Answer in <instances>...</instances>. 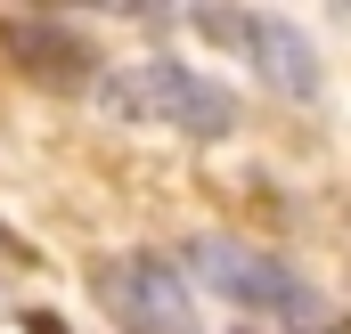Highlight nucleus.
Listing matches in <instances>:
<instances>
[{
    "label": "nucleus",
    "mask_w": 351,
    "mask_h": 334,
    "mask_svg": "<svg viewBox=\"0 0 351 334\" xmlns=\"http://www.w3.org/2000/svg\"><path fill=\"white\" fill-rule=\"evenodd\" d=\"M98 90L131 123H164V131H188V139H229L237 131V98L213 74L180 66V57H139V66H123L114 82H98Z\"/></svg>",
    "instance_id": "f257e3e1"
},
{
    "label": "nucleus",
    "mask_w": 351,
    "mask_h": 334,
    "mask_svg": "<svg viewBox=\"0 0 351 334\" xmlns=\"http://www.w3.org/2000/svg\"><path fill=\"white\" fill-rule=\"evenodd\" d=\"M0 49L16 57V74L58 82V90H82L90 66H98V49H90L82 33H66V25H49V16H8V25H0Z\"/></svg>",
    "instance_id": "39448f33"
},
{
    "label": "nucleus",
    "mask_w": 351,
    "mask_h": 334,
    "mask_svg": "<svg viewBox=\"0 0 351 334\" xmlns=\"http://www.w3.org/2000/svg\"><path fill=\"white\" fill-rule=\"evenodd\" d=\"M98 302L114 310L123 334H196V302L164 253H123L98 269Z\"/></svg>",
    "instance_id": "7ed1b4c3"
},
{
    "label": "nucleus",
    "mask_w": 351,
    "mask_h": 334,
    "mask_svg": "<svg viewBox=\"0 0 351 334\" xmlns=\"http://www.w3.org/2000/svg\"><path fill=\"white\" fill-rule=\"evenodd\" d=\"M25 334H66V318H58V310H33V318H25Z\"/></svg>",
    "instance_id": "423d86ee"
},
{
    "label": "nucleus",
    "mask_w": 351,
    "mask_h": 334,
    "mask_svg": "<svg viewBox=\"0 0 351 334\" xmlns=\"http://www.w3.org/2000/svg\"><path fill=\"white\" fill-rule=\"evenodd\" d=\"M188 269H196V285H213L221 302H237V310H262V318H286V326H302V318H319L327 302L262 245H237V237H196L188 245Z\"/></svg>",
    "instance_id": "f03ea898"
},
{
    "label": "nucleus",
    "mask_w": 351,
    "mask_h": 334,
    "mask_svg": "<svg viewBox=\"0 0 351 334\" xmlns=\"http://www.w3.org/2000/svg\"><path fill=\"white\" fill-rule=\"evenodd\" d=\"M196 25H204L213 41H237L269 90H286V98H319V49H311L286 16H262V8H204Z\"/></svg>",
    "instance_id": "20e7f679"
}]
</instances>
